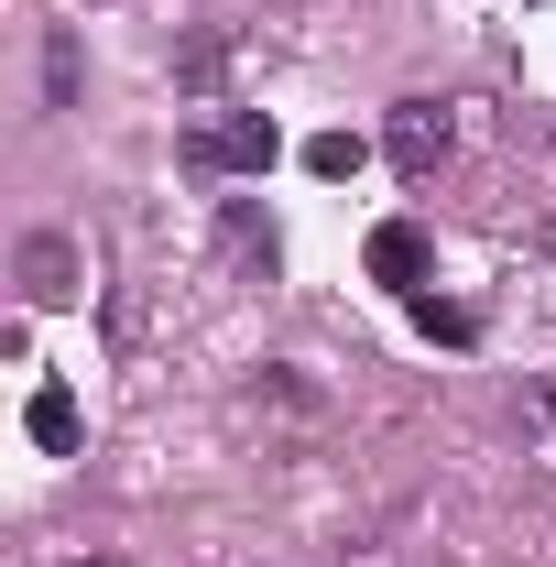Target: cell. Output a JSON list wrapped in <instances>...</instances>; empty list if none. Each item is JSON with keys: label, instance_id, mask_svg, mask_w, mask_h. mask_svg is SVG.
Here are the masks:
<instances>
[{"label": "cell", "instance_id": "cell-11", "mask_svg": "<svg viewBox=\"0 0 556 567\" xmlns=\"http://www.w3.org/2000/svg\"><path fill=\"white\" fill-rule=\"evenodd\" d=\"M535 240H546V251H556V208H546V218H535Z\"/></svg>", "mask_w": 556, "mask_h": 567}, {"label": "cell", "instance_id": "cell-7", "mask_svg": "<svg viewBox=\"0 0 556 567\" xmlns=\"http://www.w3.org/2000/svg\"><path fill=\"white\" fill-rule=\"evenodd\" d=\"M22 436H33L44 458H66V447H76V393H66V382H33V404H22Z\"/></svg>", "mask_w": 556, "mask_h": 567}, {"label": "cell", "instance_id": "cell-1", "mask_svg": "<svg viewBox=\"0 0 556 567\" xmlns=\"http://www.w3.org/2000/svg\"><path fill=\"white\" fill-rule=\"evenodd\" d=\"M274 153H284V132H274V110H251V99H229V110H208V121H186V142H175L186 175H240V186H262Z\"/></svg>", "mask_w": 556, "mask_h": 567}, {"label": "cell", "instance_id": "cell-8", "mask_svg": "<svg viewBox=\"0 0 556 567\" xmlns=\"http://www.w3.org/2000/svg\"><path fill=\"white\" fill-rule=\"evenodd\" d=\"M415 328L436 339V350H470V339H481V306H459V295H415Z\"/></svg>", "mask_w": 556, "mask_h": 567}, {"label": "cell", "instance_id": "cell-4", "mask_svg": "<svg viewBox=\"0 0 556 567\" xmlns=\"http://www.w3.org/2000/svg\"><path fill=\"white\" fill-rule=\"evenodd\" d=\"M22 295H33V306H66L76 295V240L66 229H33V240H22Z\"/></svg>", "mask_w": 556, "mask_h": 567}, {"label": "cell", "instance_id": "cell-10", "mask_svg": "<svg viewBox=\"0 0 556 567\" xmlns=\"http://www.w3.org/2000/svg\"><path fill=\"white\" fill-rule=\"evenodd\" d=\"M44 99H55V110H76V33H55V44H44Z\"/></svg>", "mask_w": 556, "mask_h": 567}, {"label": "cell", "instance_id": "cell-9", "mask_svg": "<svg viewBox=\"0 0 556 567\" xmlns=\"http://www.w3.org/2000/svg\"><path fill=\"white\" fill-rule=\"evenodd\" d=\"M360 164H371V142H360V132H317V142H306V175H328V186L360 175Z\"/></svg>", "mask_w": 556, "mask_h": 567}, {"label": "cell", "instance_id": "cell-3", "mask_svg": "<svg viewBox=\"0 0 556 567\" xmlns=\"http://www.w3.org/2000/svg\"><path fill=\"white\" fill-rule=\"evenodd\" d=\"M240 55H251V33H240V22H197V33L175 44V87H186V99H208V110H229Z\"/></svg>", "mask_w": 556, "mask_h": 567}, {"label": "cell", "instance_id": "cell-5", "mask_svg": "<svg viewBox=\"0 0 556 567\" xmlns=\"http://www.w3.org/2000/svg\"><path fill=\"white\" fill-rule=\"evenodd\" d=\"M218 240H229V262H251V274H274V262H284L274 218L251 208V197H229V208H218Z\"/></svg>", "mask_w": 556, "mask_h": 567}, {"label": "cell", "instance_id": "cell-6", "mask_svg": "<svg viewBox=\"0 0 556 567\" xmlns=\"http://www.w3.org/2000/svg\"><path fill=\"white\" fill-rule=\"evenodd\" d=\"M371 274L404 284V295L425 284V229H415V218H382V229H371Z\"/></svg>", "mask_w": 556, "mask_h": 567}, {"label": "cell", "instance_id": "cell-2", "mask_svg": "<svg viewBox=\"0 0 556 567\" xmlns=\"http://www.w3.org/2000/svg\"><path fill=\"white\" fill-rule=\"evenodd\" d=\"M382 153H393L404 186H436L447 153H459V110H447V99H393V110H382Z\"/></svg>", "mask_w": 556, "mask_h": 567}]
</instances>
